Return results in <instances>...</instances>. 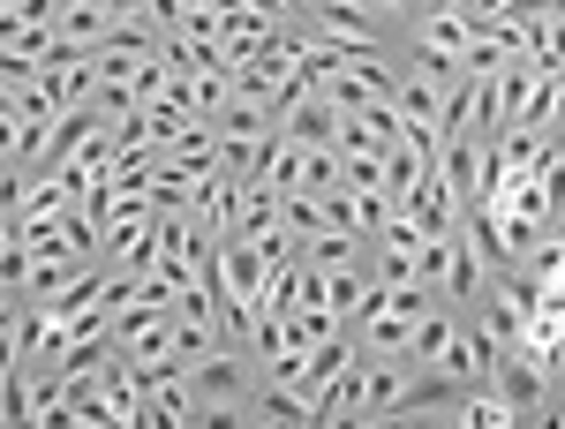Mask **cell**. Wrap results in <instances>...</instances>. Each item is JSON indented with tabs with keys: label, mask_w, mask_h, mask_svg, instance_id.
Here are the masks:
<instances>
[{
	"label": "cell",
	"mask_w": 565,
	"mask_h": 429,
	"mask_svg": "<svg viewBox=\"0 0 565 429\" xmlns=\"http://www.w3.org/2000/svg\"><path fill=\"white\" fill-rule=\"evenodd\" d=\"M257 377H264V362L249 354V346H212L204 362H189V385H196V407H204V422H218V429L249 422L242 407H249V392H257Z\"/></svg>",
	"instance_id": "obj_1"
},
{
	"label": "cell",
	"mask_w": 565,
	"mask_h": 429,
	"mask_svg": "<svg viewBox=\"0 0 565 429\" xmlns=\"http://www.w3.org/2000/svg\"><path fill=\"white\" fill-rule=\"evenodd\" d=\"M121 23L98 8V0H68V8H53V39L61 45H76V53H98V45L114 39Z\"/></svg>",
	"instance_id": "obj_2"
},
{
	"label": "cell",
	"mask_w": 565,
	"mask_h": 429,
	"mask_svg": "<svg viewBox=\"0 0 565 429\" xmlns=\"http://www.w3.org/2000/svg\"><path fill=\"white\" fill-rule=\"evenodd\" d=\"M271 226H279V189H264V181L234 189V204H226V234H234V242H264Z\"/></svg>",
	"instance_id": "obj_3"
},
{
	"label": "cell",
	"mask_w": 565,
	"mask_h": 429,
	"mask_svg": "<svg viewBox=\"0 0 565 429\" xmlns=\"http://www.w3.org/2000/svg\"><path fill=\"white\" fill-rule=\"evenodd\" d=\"M287 189H302V196L340 189V151L332 143H287Z\"/></svg>",
	"instance_id": "obj_4"
},
{
	"label": "cell",
	"mask_w": 565,
	"mask_h": 429,
	"mask_svg": "<svg viewBox=\"0 0 565 429\" xmlns=\"http://www.w3.org/2000/svg\"><path fill=\"white\" fill-rule=\"evenodd\" d=\"M271 39H279V23L257 15V8H226V15H218V53H226V61H249V53H264Z\"/></svg>",
	"instance_id": "obj_5"
},
{
	"label": "cell",
	"mask_w": 565,
	"mask_h": 429,
	"mask_svg": "<svg viewBox=\"0 0 565 429\" xmlns=\"http://www.w3.org/2000/svg\"><path fill=\"white\" fill-rule=\"evenodd\" d=\"M98 8H106L114 23H143V31H151V0H98Z\"/></svg>",
	"instance_id": "obj_6"
}]
</instances>
